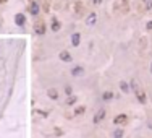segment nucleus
I'll use <instances>...</instances> for the list:
<instances>
[{
  "mask_svg": "<svg viewBox=\"0 0 152 138\" xmlns=\"http://www.w3.org/2000/svg\"><path fill=\"white\" fill-rule=\"evenodd\" d=\"M151 73H152V62H151Z\"/></svg>",
  "mask_w": 152,
  "mask_h": 138,
  "instance_id": "obj_22",
  "label": "nucleus"
},
{
  "mask_svg": "<svg viewBox=\"0 0 152 138\" xmlns=\"http://www.w3.org/2000/svg\"><path fill=\"white\" fill-rule=\"evenodd\" d=\"M76 103H78V96H76V94L66 96V101H65V104H66V106H75Z\"/></svg>",
  "mask_w": 152,
  "mask_h": 138,
  "instance_id": "obj_15",
  "label": "nucleus"
},
{
  "mask_svg": "<svg viewBox=\"0 0 152 138\" xmlns=\"http://www.w3.org/2000/svg\"><path fill=\"white\" fill-rule=\"evenodd\" d=\"M96 23H97V13H94V11H92V13L87 15V18H86V25H87V26H94Z\"/></svg>",
  "mask_w": 152,
  "mask_h": 138,
  "instance_id": "obj_11",
  "label": "nucleus"
},
{
  "mask_svg": "<svg viewBox=\"0 0 152 138\" xmlns=\"http://www.w3.org/2000/svg\"><path fill=\"white\" fill-rule=\"evenodd\" d=\"M60 28H62V23H60L55 16H53V18H52V23H50V29H52L53 33H58Z\"/></svg>",
  "mask_w": 152,
  "mask_h": 138,
  "instance_id": "obj_14",
  "label": "nucleus"
},
{
  "mask_svg": "<svg viewBox=\"0 0 152 138\" xmlns=\"http://www.w3.org/2000/svg\"><path fill=\"white\" fill-rule=\"evenodd\" d=\"M113 99H115V93L113 91L102 93V101H104V103H110V101H113Z\"/></svg>",
  "mask_w": 152,
  "mask_h": 138,
  "instance_id": "obj_13",
  "label": "nucleus"
},
{
  "mask_svg": "<svg viewBox=\"0 0 152 138\" xmlns=\"http://www.w3.org/2000/svg\"><path fill=\"white\" fill-rule=\"evenodd\" d=\"M34 31H36V34H39V36H44L45 34V31H47V26H45L44 20H41V18H39L37 21L34 23Z\"/></svg>",
  "mask_w": 152,
  "mask_h": 138,
  "instance_id": "obj_2",
  "label": "nucleus"
},
{
  "mask_svg": "<svg viewBox=\"0 0 152 138\" xmlns=\"http://www.w3.org/2000/svg\"><path fill=\"white\" fill-rule=\"evenodd\" d=\"M112 137L113 138H123L125 137V130L123 128H115V130L112 132Z\"/></svg>",
  "mask_w": 152,
  "mask_h": 138,
  "instance_id": "obj_16",
  "label": "nucleus"
},
{
  "mask_svg": "<svg viewBox=\"0 0 152 138\" xmlns=\"http://www.w3.org/2000/svg\"><path fill=\"white\" fill-rule=\"evenodd\" d=\"M105 115H107V109H105V107H100V109L97 110L96 114H94V117H92V122H94L96 125H99L100 122H102V120L105 119Z\"/></svg>",
  "mask_w": 152,
  "mask_h": 138,
  "instance_id": "obj_1",
  "label": "nucleus"
},
{
  "mask_svg": "<svg viewBox=\"0 0 152 138\" xmlns=\"http://www.w3.org/2000/svg\"><path fill=\"white\" fill-rule=\"evenodd\" d=\"M134 96H136V99H138L141 104H147V96H146V93L142 91V89L136 91V93H134Z\"/></svg>",
  "mask_w": 152,
  "mask_h": 138,
  "instance_id": "obj_9",
  "label": "nucleus"
},
{
  "mask_svg": "<svg viewBox=\"0 0 152 138\" xmlns=\"http://www.w3.org/2000/svg\"><path fill=\"white\" fill-rule=\"evenodd\" d=\"M58 59H60L62 62H66V64H71V62H73V55L68 52V50H60Z\"/></svg>",
  "mask_w": 152,
  "mask_h": 138,
  "instance_id": "obj_5",
  "label": "nucleus"
},
{
  "mask_svg": "<svg viewBox=\"0 0 152 138\" xmlns=\"http://www.w3.org/2000/svg\"><path fill=\"white\" fill-rule=\"evenodd\" d=\"M80 44H81V34H80V33H73V34H71V46L78 47Z\"/></svg>",
  "mask_w": 152,
  "mask_h": 138,
  "instance_id": "obj_12",
  "label": "nucleus"
},
{
  "mask_svg": "<svg viewBox=\"0 0 152 138\" xmlns=\"http://www.w3.org/2000/svg\"><path fill=\"white\" fill-rule=\"evenodd\" d=\"M128 122V115L126 114H118L113 117V125H125Z\"/></svg>",
  "mask_w": 152,
  "mask_h": 138,
  "instance_id": "obj_4",
  "label": "nucleus"
},
{
  "mask_svg": "<svg viewBox=\"0 0 152 138\" xmlns=\"http://www.w3.org/2000/svg\"><path fill=\"white\" fill-rule=\"evenodd\" d=\"M146 29H147V31H151V29H152V20H151V21H147V25H146Z\"/></svg>",
  "mask_w": 152,
  "mask_h": 138,
  "instance_id": "obj_20",
  "label": "nucleus"
},
{
  "mask_svg": "<svg viewBox=\"0 0 152 138\" xmlns=\"http://www.w3.org/2000/svg\"><path fill=\"white\" fill-rule=\"evenodd\" d=\"M120 91L123 93V94H129V93H131V85H129L126 80H121L120 81Z\"/></svg>",
  "mask_w": 152,
  "mask_h": 138,
  "instance_id": "obj_6",
  "label": "nucleus"
},
{
  "mask_svg": "<svg viewBox=\"0 0 152 138\" xmlns=\"http://www.w3.org/2000/svg\"><path fill=\"white\" fill-rule=\"evenodd\" d=\"M71 75L76 78H80V76H84L86 75V68L83 67V65H75V67L71 68Z\"/></svg>",
  "mask_w": 152,
  "mask_h": 138,
  "instance_id": "obj_3",
  "label": "nucleus"
},
{
  "mask_svg": "<svg viewBox=\"0 0 152 138\" xmlns=\"http://www.w3.org/2000/svg\"><path fill=\"white\" fill-rule=\"evenodd\" d=\"M39 11H41V7H39L37 2H31V5H29V13L32 15V16L37 18L39 16Z\"/></svg>",
  "mask_w": 152,
  "mask_h": 138,
  "instance_id": "obj_7",
  "label": "nucleus"
},
{
  "mask_svg": "<svg viewBox=\"0 0 152 138\" xmlns=\"http://www.w3.org/2000/svg\"><path fill=\"white\" fill-rule=\"evenodd\" d=\"M75 115H83L84 112H86V106H78V107H75Z\"/></svg>",
  "mask_w": 152,
  "mask_h": 138,
  "instance_id": "obj_17",
  "label": "nucleus"
},
{
  "mask_svg": "<svg viewBox=\"0 0 152 138\" xmlns=\"http://www.w3.org/2000/svg\"><path fill=\"white\" fill-rule=\"evenodd\" d=\"M15 23H16V26H24L26 25V16H24V13H16L15 15Z\"/></svg>",
  "mask_w": 152,
  "mask_h": 138,
  "instance_id": "obj_10",
  "label": "nucleus"
},
{
  "mask_svg": "<svg viewBox=\"0 0 152 138\" xmlns=\"http://www.w3.org/2000/svg\"><path fill=\"white\" fill-rule=\"evenodd\" d=\"M73 94V88L70 85H66L65 86V96H71Z\"/></svg>",
  "mask_w": 152,
  "mask_h": 138,
  "instance_id": "obj_18",
  "label": "nucleus"
},
{
  "mask_svg": "<svg viewBox=\"0 0 152 138\" xmlns=\"http://www.w3.org/2000/svg\"><path fill=\"white\" fill-rule=\"evenodd\" d=\"M47 98L49 99H52V101H58L60 94H58V91H57L55 88H49L47 89Z\"/></svg>",
  "mask_w": 152,
  "mask_h": 138,
  "instance_id": "obj_8",
  "label": "nucleus"
},
{
  "mask_svg": "<svg viewBox=\"0 0 152 138\" xmlns=\"http://www.w3.org/2000/svg\"><path fill=\"white\" fill-rule=\"evenodd\" d=\"M92 2H94V5H100V4H102V0H92Z\"/></svg>",
  "mask_w": 152,
  "mask_h": 138,
  "instance_id": "obj_21",
  "label": "nucleus"
},
{
  "mask_svg": "<svg viewBox=\"0 0 152 138\" xmlns=\"http://www.w3.org/2000/svg\"><path fill=\"white\" fill-rule=\"evenodd\" d=\"M142 2H144V5H146L147 10H152V0H142Z\"/></svg>",
  "mask_w": 152,
  "mask_h": 138,
  "instance_id": "obj_19",
  "label": "nucleus"
}]
</instances>
